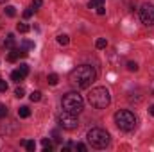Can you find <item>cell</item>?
<instances>
[{
	"label": "cell",
	"mask_w": 154,
	"mask_h": 152,
	"mask_svg": "<svg viewBox=\"0 0 154 152\" xmlns=\"http://www.w3.org/2000/svg\"><path fill=\"white\" fill-rule=\"evenodd\" d=\"M68 79H70V84L74 88L84 90V88H90L91 82L97 79V72L90 65H81V66H77V68H74L70 72V77Z\"/></svg>",
	"instance_id": "cell-1"
},
{
	"label": "cell",
	"mask_w": 154,
	"mask_h": 152,
	"mask_svg": "<svg viewBox=\"0 0 154 152\" xmlns=\"http://www.w3.org/2000/svg\"><path fill=\"white\" fill-rule=\"evenodd\" d=\"M88 102H90L93 108H97V109H104V108L109 106L111 95H109V91H108L106 88L97 86V88H93V90L88 93Z\"/></svg>",
	"instance_id": "cell-2"
},
{
	"label": "cell",
	"mask_w": 154,
	"mask_h": 152,
	"mask_svg": "<svg viewBox=\"0 0 154 152\" xmlns=\"http://www.w3.org/2000/svg\"><path fill=\"white\" fill-rule=\"evenodd\" d=\"M61 106H63V111H66V113L79 114L84 109V100H82V97L77 91H70V93L63 95Z\"/></svg>",
	"instance_id": "cell-3"
},
{
	"label": "cell",
	"mask_w": 154,
	"mask_h": 152,
	"mask_svg": "<svg viewBox=\"0 0 154 152\" xmlns=\"http://www.w3.org/2000/svg\"><path fill=\"white\" fill-rule=\"evenodd\" d=\"M115 123L120 131L131 132L136 127V116H134V113H131L129 109H120V111L115 113Z\"/></svg>",
	"instance_id": "cell-4"
},
{
	"label": "cell",
	"mask_w": 154,
	"mask_h": 152,
	"mask_svg": "<svg viewBox=\"0 0 154 152\" xmlns=\"http://www.w3.org/2000/svg\"><path fill=\"white\" fill-rule=\"evenodd\" d=\"M86 140L90 141V145L93 149H106L109 145V134L104 129H100V127L90 129L88 134H86Z\"/></svg>",
	"instance_id": "cell-5"
},
{
	"label": "cell",
	"mask_w": 154,
	"mask_h": 152,
	"mask_svg": "<svg viewBox=\"0 0 154 152\" xmlns=\"http://www.w3.org/2000/svg\"><path fill=\"white\" fill-rule=\"evenodd\" d=\"M57 122H59V125H61L63 129H68V131H74V129H77V127H79L77 114L66 113V111H63V113L57 116Z\"/></svg>",
	"instance_id": "cell-6"
},
{
	"label": "cell",
	"mask_w": 154,
	"mask_h": 152,
	"mask_svg": "<svg viewBox=\"0 0 154 152\" xmlns=\"http://www.w3.org/2000/svg\"><path fill=\"white\" fill-rule=\"evenodd\" d=\"M140 18H142V23L151 27L154 25V5L152 4H143L142 9H140Z\"/></svg>",
	"instance_id": "cell-7"
},
{
	"label": "cell",
	"mask_w": 154,
	"mask_h": 152,
	"mask_svg": "<svg viewBox=\"0 0 154 152\" xmlns=\"http://www.w3.org/2000/svg\"><path fill=\"white\" fill-rule=\"evenodd\" d=\"M27 74H29V66H27V65H20V68L11 74V79H13L14 82H20V81H23V79L27 77Z\"/></svg>",
	"instance_id": "cell-8"
},
{
	"label": "cell",
	"mask_w": 154,
	"mask_h": 152,
	"mask_svg": "<svg viewBox=\"0 0 154 152\" xmlns=\"http://www.w3.org/2000/svg\"><path fill=\"white\" fill-rule=\"evenodd\" d=\"M18 57H20V50H18V48H11V52L7 54V61L14 63V61H16Z\"/></svg>",
	"instance_id": "cell-9"
},
{
	"label": "cell",
	"mask_w": 154,
	"mask_h": 152,
	"mask_svg": "<svg viewBox=\"0 0 154 152\" xmlns=\"http://www.w3.org/2000/svg\"><path fill=\"white\" fill-rule=\"evenodd\" d=\"M22 145H23V147H25L29 152H34V150H36V143H34L32 140H23V141H22Z\"/></svg>",
	"instance_id": "cell-10"
},
{
	"label": "cell",
	"mask_w": 154,
	"mask_h": 152,
	"mask_svg": "<svg viewBox=\"0 0 154 152\" xmlns=\"http://www.w3.org/2000/svg\"><path fill=\"white\" fill-rule=\"evenodd\" d=\"M4 47L5 48H14V34H7V38L4 41Z\"/></svg>",
	"instance_id": "cell-11"
},
{
	"label": "cell",
	"mask_w": 154,
	"mask_h": 152,
	"mask_svg": "<svg viewBox=\"0 0 154 152\" xmlns=\"http://www.w3.org/2000/svg\"><path fill=\"white\" fill-rule=\"evenodd\" d=\"M18 116H20V118H29V116H31V109H29L27 106H22V108L18 109Z\"/></svg>",
	"instance_id": "cell-12"
},
{
	"label": "cell",
	"mask_w": 154,
	"mask_h": 152,
	"mask_svg": "<svg viewBox=\"0 0 154 152\" xmlns=\"http://www.w3.org/2000/svg\"><path fill=\"white\" fill-rule=\"evenodd\" d=\"M41 145H43V152H50L52 150V143H50V140L43 138V140H41Z\"/></svg>",
	"instance_id": "cell-13"
},
{
	"label": "cell",
	"mask_w": 154,
	"mask_h": 152,
	"mask_svg": "<svg viewBox=\"0 0 154 152\" xmlns=\"http://www.w3.org/2000/svg\"><path fill=\"white\" fill-rule=\"evenodd\" d=\"M90 9H97V7H100V5H104V0H90Z\"/></svg>",
	"instance_id": "cell-14"
},
{
	"label": "cell",
	"mask_w": 154,
	"mask_h": 152,
	"mask_svg": "<svg viewBox=\"0 0 154 152\" xmlns=\"http://www.w3.org/2000/svg\"><path fill=\"white\" fill-rule=\"evenodd\" d=\"M16 31L22 32V34H25V32H29V25H27V23H18V25H16Z\"/></svg>",
	"instance_id": "cell-15"
},
{
	"label": "cell",
	"mask_w": 154,
	"mask_h": 152,
	"mask_svg": "<svg viewBox=\"0 0 154 152\" xmlns=\"http://www.w3.org/2000/svg\"><path fill=\"white\" fill-rule=\"evenodd\" d=\"M68 41H70V39H68L66 34H59V36H57V43H59V45H68Z\"/></svg>",
	"instance_id": "cell-16"
},
{
	"label": "cell",
	"mask_w": 154,
	"mask_h": 152,
	"mask_svg": "<svg viewBox=\"0 0 154 152\" xmlns=\"http://www.w3.org/2000/svg\"><path fill=\"white\" fill-rule=\"evenodd\" d=\"M106 45H108V41H106L104 38H99V39H97V43H95V47H97V48H106Z\"/></svg>",
	"instance_id": "cell-17"
},
{
	"label": "cell",
	"mask_w": 154,
	"mask_h": 152,
	"mask_svg": "<svg viewBox=\"0 0 154 152\" xmlns=\"http://www.w3.org/2000/svg\"><path fill=\"white\" fill-rule=\"evenodd\" d=\"M9 113V109H7V106H4V104H0V118H5Z\"/></svg>",
	"instance_id": "cell-18"
},
{
	"label": "cell",
	"mask_w": 154,
	"mask_h": 152,
	"mask_svg": "<svg viewBox=\"0 0 154 152\" xmlns=\"http://www.w3.org/2000/svg\"><path fill=\"white\" fill-rule=\"evenodd\" d=\"M48 84H50V86H56V84H57V75H56V74H50V75H48Z\"/></svg>",
	"instance_id": "cell-19"
},
{
	"label": "cell",
	"mask_w": 154,
	"mask_h": 152,
	"mask_svg": "<svg viewBox=\"0 0 154 152\" xmlns=\"http://www.w3.org/2000/svg\"><path fill=\"white\" fill-rule=\"evenodd\" d=\"M31 100H32V102L41 100V93H39V91H32V93H31Z\"/></svg>",
	"instance_id": "cell-20"
},
{
	"label": "cell",
	"mask_w": 154,
	"mask_h": 152,
	"mask_svg": "<svg viewBox=\"0 0 154 152\" xmlns=\"http://www.w3.org/2000/svg\"><path fill=\"white\" fill-rule=\"evenodd\" d=\"M5 14L13 18V16L16 14V11H14V7H13V5H7V7H5Z\"/></svg>",
	"instance_id": "cell-21"
},
{
	"label": "cell",
	"mask_w": 154,
	"mask_h": 152,
	"mask_svg": "<svg viewBox=\"0 0 154 152\" xmlns=\"http://www.w3.org/2000/svg\"><path fill=\"white\" fill-rule=\"evenodd\" d=\"M127 70H129V72H136V70H138V65L131 61V63H127Z\"/></svg>",
	"instance_id": "cell-22"
},
{
	"label": "cell",
	"mask_w": 154,
	"mask_h": 152,
	"mask_svg": "<svg viewBox=\"0 0 154 152\" xmlns=\"http://www.w3.org/2000/svg\"><path fill=\"white\" fill-rule=\"evenodd\" d=\"M72 149L81 150V152H86V145H82V143H75V145H72Z\"/></svg>",
	"instance_id": "cell-23"
},
{
	"label": "cell",
	"mask_w": 154,
	"mask_h": 152,
	"mask_svg": "<svg viewBox=\"0 0 154 152\" xmlns=\"http://www.w3.org/2000/svg\"><path fill=\"white\" fill-rule=\"evenodd\" d=\"M14 95H16L18 99H22V97L25 95V91H23V88H16V91H14Z\"/></svg>",
	"instance_id": "cell-24"
},
{
	"label": "cell",
	"mask_w": 154,
	"mask_h": 152,
	"mask_svg": "<svg viewBox=\"0 0 154 152\" xmlns=\"http://www.w3.org/2000/svg\"><path fill=\"white\" fill-rule=\"evenodd\" d=\"M0 91H2V93L7 91V82H5L4 79H0Z\"/></svg>",
	"instance_id": "cell-25"
},
{
	"label": "cell",
	"mask_w": 154,
	"mask_h": 152,
	"mask_svg": "<svg viewBox=\"0 0 154 152\" xmlns=\"http://www.w3.org/2000/svg\"><path fill=\"white\" fill-rule=\"evenodd\" d=\"M32 13H34V9H25V11H23V18H31Z\"/></svg>",
	"instance_id": "cell-26"
},
{
	"label": "cell",
	"mask_w": 154,
	"mask_h": 152,
	"mask_svg": "<svg viewBox=\"0 0 154 152\" xmlns=\"http://www.w3.org/2000/svg\"><path fill=\"white\" fill-rule=\"evenodd\" d=\"M22 47H23V48H34V43H32V41H23Z\"/></svg>",
	"instance_id": "cell-27"
},
{
	"label": "cell",
	"mask_w": 154,
	"mask_h": 152,
	"mask_svg": "<svg viewBox=\"0 0 154 152\" xmlns=\"http://www.w3.org/2000/svg\"><path fill=\"white\" fill-rule=\"evenodd\" d=\"M41 7V0H32V9H38Z\"/></svg>",
	"instance_id": "cell-28"
},
{
	"label": "cell",
	"mask_w": 154,
	"mask_h": 152,
	"mask_svg": "<svg viewBox=\"0 0 154 152\" xmlns=\"http://www.w3.org/2000/svg\"><path fill=\"white\" fill-rule=\"evenodd\" d=\"M104 13H106V7H104V5H100V7H97V14H100V16H102Z\"/></svg>",
	"instance_id": "cell-29"
},
{
	"label": "cell",
	"mask_w": 154,
	"mask_h": 152,
	"mask_svg": "<svg viewBox=\"0 0 154 152\" xmlns=\"http://www.w3.org/2000/svg\"><path fill=\"white\" fill-rule=\"evenodd\" d=\"M149 113H151V114L154 116V106H151V108H149Z\"/></svg>",
	"instance_id": "cell-30"
},
{
	"label": "cell",
	"mask_w": 154,
	"mask_h": 152,
	"mask_svg": "<svg viewBox=\"0 0 154 152\" xmlns=\"http://www.w3.org/2000/svg\"><path fill=\"white\" fill-rule=\"evenodd\" d=\"M4 2H5V0H0V4H4Z\"/></svg>",
	"instance_id": "cell-31"
}]
</instances>
